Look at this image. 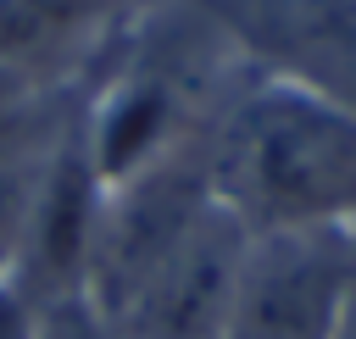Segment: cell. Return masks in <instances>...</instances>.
Here are the masks:
<instances>
[{"label":"cell","instance_id":"6da1fadb","mask_svg":"<svg viewBox=\"0 0 356 339\" xmlns=\"http://www.w3.org/2000/svg\"><path fill=\"white\" fill-rule=\"evenodd\" d=\"M206 178L245 233H350L356 111L289 78L250 72L206 133Z\"/></svg>","mask_w":356,"mask_h":339},{"label":"cell","instance_id":"30bf717a","mask_svg":"<svg viewBox=\"0 0 356 339\" xmlns=\"http://www.w3.org/2000/svg\"><path fill=\"white\" fill-rule=\"evenodd\" d=\"M33 333V306L0 283V339H28Z\"/></svg>","mask_w":356,"mask_h":339},{"label":"cell","instance_id":"7a4b0ae2","mask_svg":"<svg viewBox=\"0 0 356 339\" xmlns=\"http://www.w3.org/2000/svg\"><path fill=\"white\" fill-rule=\"evenodd\" d=\"M356 278V245L339 228L250 233L222 339H328Z\"/></svg>","mask_w":356,"mask_h":339},{"label":"cell","instance_id":"7c38bea8","mask_svg":"<svg viewBox=\"0 0 356 339\" xmlns=\"http://www.w3.org/2000/svg\"><path fill=\"white\" fill-rule=\"evenodd\" d=\"M106 6H111V11L122 17V11H134V6H150V0H106Z\"/></svg>","mask_w":356,"mask_h":339},{"label":"cell","instance_id":"4fadbf2b","mask_svg":"<svg viewBox=\"0 0 356 339\" xmlns=\"http://www.w3.org/2000/svg\"><path fill=\"white\" fill-rule=\"evenodd\" d=\"M350 245H356V222H350Z\"/></svg>","mask_w":356,"mask_h":339},{"label":"cell","instance_id":"8992f818","mask_svg":"<svg viewBox=\"0 0 356 339\" xmlns=\"http://www.w3.org/2000/svg\"><path fill=\"white\" fill-rule=\"evenodd\" d=\"M111 22L106 0H0V67L83 89Z\"/></svg>","mask_w":356,"mask_h":339},{"label":"cell","instance_id":"ba28073f","mask_svg":"<svg viewBox=\"0 0 356 339\" xmlns=\"http://www.w3.org/2000/svg\"><path fill=\"white\" fill-rule=\"evenodd\" d=\"M39 167L44 161H11V167H0V283L11 272V256H17L22 222H28V200H33Z\"/></svg>","mask_w":356,"mask_h":339},{"label":"cell","instance_id":"5b68a950","mask_svg":"<svg viewBox=\"0 0 356 339\" xmlns=\"http://www.w3.org/2000/svg\"><path fill=\"white\" fill-rule=\"evenodd\" d=\"M256 72L356 111V0H206Z\"/></svg>","mask_w":356,"mask_h":339},{"label":"cell","instance_id":"8fae6325","mask_svg":"<svg viewBox=\"0 0 356 339\" xmlns=\"http://www.w3.org/2000/svg\"><path fill=\"white\" fill-rule=\"evenodd\" d=\"M328 339H356V278H350V289H345V300H339V311H334Z\"/></svg>","mask_w":356,"mask_h":339},{"label":"cell","instance_id":"3957f363","mask_svg":"<svg viewBox=\"0 0 356 339\" xmlns=\"http://www.w3.org/2000/svg\"><path fill=\"white\" fill-rule=\"evenodd\" d=\"M245 245L250 233L211 195L206 217L184 233V245L111 317V333L117 339H222L234 317V295H239Z\"/></svg>","mask_w":356,"mask_h":339},{"label":"cell","instance_id":"277c9868","mask_svg":"<svg viewBox=\"0 0 356 339\" xmlns=\"http://www.w3.org/2000/svg\"><path fill=\"white\" fill-rule=\"evenodd\" d=\"M100 206H106V183L89 167L78 128H72L33 178V200H28V222H22L6 289H17L28 306L83 295L89 261H95V233H100Z\"/></svg>","mask_w":356,"mask_h":339},{"label":"cell","instance_id":"9c48e42d","mask_svg":"<svg viewBox=\"0 0 356 339\" xmlns=\"http://www.w3.org/2000/svg\"><path fill=\"white\" fill-rule=\"evenodd\" d=\"M28 339H117L111 322L89 306V295H72V300H50V306H33V333Z\"/></svg>","mask_w":356,"mask_h":339},{"label":"cell","instance_id":"52a82bcc","mask_svg":"<svg viewBox=\"0 0 356 339\" xmlns=\"http://www.w3.org/2000/svg\"><path fill=\"white\" fill-rule=\"evenodd\" d=\"M78 111H83V89L0 67V167L44 161L78 128Z\"/></svg>","mask_w":356,"mask_h":339}]
</instances>
